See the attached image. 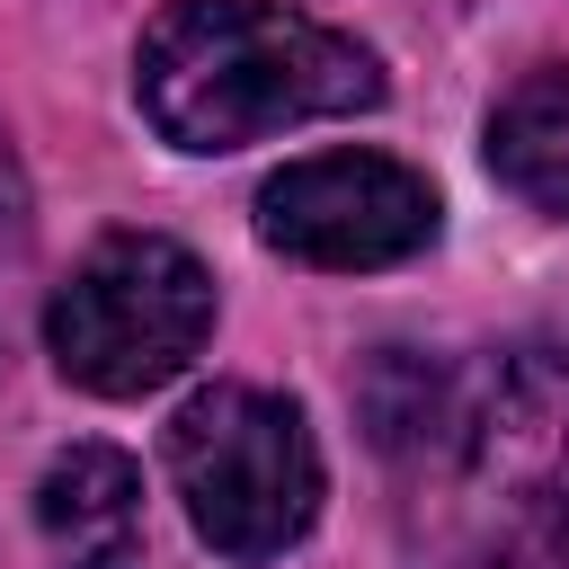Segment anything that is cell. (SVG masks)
<instances>
[{"label":"cell","instance_id":"obj_1","mask_svg":"<svg viewBox=\"0 0 569 569\" xmlns=\"http://www.w3.org/2000/svg\"><path fill=\"white\" fill-rule=\"evenodd\" d=\"M133 98L178 151H240L284 124L356 116L382 98V62L276 0H169L142 27Z\"/></svg>","mask_w":569,"mask_h":569},{"label":"cell","instance_id":"obj_2","mask_svg":"<svg viewBox=\"0 0 569 569\" xmlns=\"http://www.w3.org/2000/svg\"><path fill=\"white\" fill-rule=\"evenodd\" d=\"M204 329H213V276L169 231H107L44 302V347L62 382L98 400L160 391L169 373H187Z\"/></svg>","mask_w":569,"mask_h":569},{"label":"cell","instance_id":"obj_3","mask_svg":"<svg viewBox=\"0 0 569 569\" xmlns=\"http://www.w3.org/2000/svg\"><path fill=\"white\" fill-rule=\"evenodd\" d=\"M169 480L222 560H276L320 516L311 418L258 382H213L169 418Z\"/></svg>","mask_w":569,"mask_h":569},{"label":"cell","instance_id":"obj_4","mask_svg":"<svg viewBox=\"0 0 569 569\" xmlns=\"http://www.w3.org/2000/svg\"><path fill=\"white\" fill-rule=\"evenodd\" d=\"M258 240L293 267H400L436 240V187L391 151H311L258 187Z\"/></svg>","mask_w":569,"mask_h":569},{"label":"cell","instance_id":"obj_5","mask_svg":"<svg viewBox=\"0 0 569 569\" xmlns=\"http://www.w3.org/2000/svg\"><path fill=\"white\" fill-rule=\"evenodd\" d=\"M36 525L62 569H133L142 560V471L116 445H71L36 480Z\"/></svg>","mask_w":569,"mask_h":569},{"label":"cell","instance_id":"obj_6","mask_svg":"<svg viewBox=\"0 0 569 569\" xmlns=\"http://www.w3.org/2000/svg\"><path fill=\"white\" fill-rule=\"evenodd\" d=\"M489 178L533 213H569V62L525 71L489 107Z\"/></svg>","mask_w":569,"mask_h":569},{"label":"cell","instance_id":"obj_7","mask_svg":"<svg viewBox=\"0 0 569 569\" xmlns=\"http://www.w3.org/2000/svg\"><path fill=\"white\" fill-rule=\"evenodd\" d=\"M27 258H36V222H27V178H18V151L0 133V347H9V302L27 284Z\"/></svg>","mask_w":569,"mask_h":569}]
</instances>
